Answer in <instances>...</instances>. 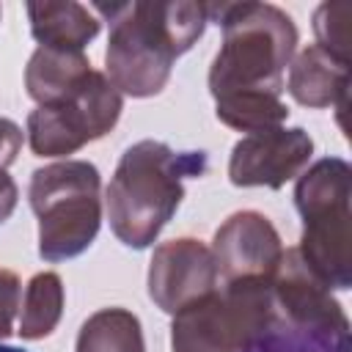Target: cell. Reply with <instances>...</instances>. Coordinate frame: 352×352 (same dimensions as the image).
<instances>
[{"instance_id": "1", "label": "cell", "mask_w": 352, "mask_h": 352, "mask_svg": "<svg viewBox=\"0 0 352 352\" xmlns=\"http://www.w3.org/2000/svg\"><path fill=\"white\" fill-rule=\"evenodd\" d=\"M94 8L110 19L107 80L118 94L138 99L154 96L168 85L173 60L204 36L209 22L206 3L192 0L96 3Z\"/></svg>"}, {"instance_id": "2", "label": "cell", "mask_w": 352, "mask_h": 352, "mask_svg": "<svg viewBox=\"0 0 352 352\" xmlns=\"http://www.w3.org/2000/svg\"><path fill=\"white\" fill-rule=\"evenodd\" d=\"M206 170L204 151H173L160 140L132 143L107 184V220L126 248H148L184 198V179Z\"/></svg>"}, {"instance_id": "3", "label": "cell", "mask_w": 352, "mask_h": 352, "mask_svg": "<svg viewBox=\"0 0 352 352\" xmlns=\"http://www.w3.org/2000/svg\"><path fill=\"white\" fill-rule=\"evenodd\" d=\"M209 19L223 28L220 52L209 69L217 99L239 94H283V72L297 50V28L272 3H206Z\"/></svg>"}, {"instance_id": "4", "label": "cell", "mask_w": 352, "mask_h": 352, "mask_svg": "<svg viewBox=\"0 0 352 352\" xmlns=\"http://www.w3.org/2000/svg\"><path fill=\"white\" fill-rule=\"evenodd\" d=\"M349 198L352 168L341 157H324L297 176L294 204L302 217L297 253L327 289L341 292L352 286Z\"/></svg>"}, {"instance_id": "5", "label": "cell", "mask_w": 352, "mask_h": 352, "mask_svg": "<svg viewBox=\"0 0 352 352\" xmlns=\"http://www.w3.org/2000/svg\"><path fill=\"white\" fill-rule=\"evenodd\" d=\"M99 170L85 160H60L33 170L30 209L38 217V256L66 261L91 248L102 223Z\"/></svg>"}, {"instance_id": "6", "label": "cell", "mask_w": 352, "mask_h": 352, "mask_svg": "<svg viewBox=\"0 0 352 352\" xmlns=\"http://www.w3.org/2000/svg\"><path fill=\"white\" fill-rule=\"evenodd\" d=\"M275 322V300L267 278L223 283L170 322L173 352H250Z\"/></svg>"}, {"instance_id": "7", "label": "cell", "mask_w": 352, "mask_h": 352, "mask_svg": "<svg viewBox=\"0 0 352 352\" xmlns=\"http://www.w3.org/2000/svg\"><path fill=\"white\" fill-rule=\"evenodd\" d=\"M124 110V96L107 74H91L60 102L38 104L28 116V143L36 157H69L104 138Z\"/></svg>"}, {"instance_id": "8", "label": "cell", "mask_w": 352, "mask_h": 352, "mask_svg": "<svg viewBox=\"0 0 352 352\" xmlns=\"http://www.w3.org/2000/svg\"><path fill=\"white\" fill-rule=\"evenodd\" d=\"M314 154V140L302 126H275L245 135L234 143L228 160V179L236 187L280 190L297 179Z\"/></svg>"}, {"instance_id": "9", "label": "cell", "mask_w": 352, "mask_h": 352, "mask_svg": "<svg viewBox=\"0 0 352 352\" xmlns=\"http://www.w3.org/2000/svg\"><path fill=\"white\" fill-rule=\"evenodd\" d=\"M220 283L212 250L192 236L170 239L154 248L148 264V297L165 314H176L192 300L214 292Z\"/></svg>"}, {"instance_id": "10", "label": "cell", "mask_w": 352, "mask_h": 352, "mask_svg": "<svg viewBox=\"0 0 352 352\" xmlns=\"http://www.w3.org/2000/svg\"><path fill=\"white\" fill-rule=\"evenodd\" d=\"M209 250L214 256V267L223 283L248 280V278L270 280L283 256L280 234L261 212L253 209L234 212L214 231Z\"/></svg>"}, {"instance_id": "11", "label": "cell", "mask_w": 352, "mask_h": 352, "mask_svg": "<svg viewBox=\"0 0 352 352\" xmlns=\"http://www.w3.org/2000/svg\"><path fill=\"white\" fill-rule=\"evenodd\" d=\"M270 286H272L275 311L283 319H289L292 324L349 336V319H346L341 302L305 267L297 248L283 250V256L270 278Z\"/></svg>"}, {"instance_id": "12", "label": "cell", "mask_w": 352, "mask_h": 352, "mask_svg": "<svg viewBox=\"0 0 352 352\" xmlns=\"http://www.w3.org/2000/svg\"><path fill=\"white\" fill-rule=\"evenodd\" d=\"M346 88H349V63L333 58L322 47L311 44L305 47L292 63H289V80L286 91L294 102L305 107H341L346 104Z\"/></svg>"}, {"instance_id": "13", "label": "cell", "mask_w": 352, "mask_h": 352, "mask_svg": "<svg viewBox=\"0 0 352 352\" xmlns=\"http://www.w3.org/2000/svg\"><path fill=\"white\" fill-rule=\"evenodd\" d=\"M28 16L38 47L82 50L99 33L94 11L74 0H33L28 3Z\"/></svg>"}, {"instance_id": "14", "label": "cell", "mask_w": 352, "mask_h": 352, "mask_svg": "<svg viewBox=\"0 0 352 352\" xmlns=\"http://www.w3.org/2000/svg\"><path fill=\"white\" fill-rule=\"evenodd\" d=\"M91 74V60L82 50L36 47L25 69L28 96L38 104H55L69 96Z\"/></svg>"}, {"instance_id": "15", "label": "cell", "mask_w": 352, "mask_h": 352, "mask_svg": "<svg viewBox=\"0 0 352 352\" xmlns=\"http://www.w3.org/2000/svg\"><path fill=\"white\" fill-rule=\"evenodd\" d=\"M77 352H146L140 319L126 308L91 314L77 333Z\"/></svg>"}, {"instance_id": "16", "label": "cell", "mask_w": 352, "mask_h": 352, "mask_svg": "<svg viewBox=\"0 0 352 352\" xmlns=\"http://www.w3.org/2000/svg\"><path fill=\"white\" fill-rule=\"evenodd\" d=\"M63 314V280L58 272H38L25 286L22 316H19V336L25 341H38L50 336Z\"/></svg>"}, {"instance_id": "17", "label": "cell", "mask_w": 352, "mask_h": 352, "mask_svg": "<svg viewBox=\"0 0 352 352\" xmlns=\"http://www.w3.org/2000/svg\"><path fill=\"white\" fill-rule=\"evenodd\" d=\"M217 118L239 132H264L275 129L289 118V107L280 96L272 94H239V96H226L214 102Z\"/></svg>"}, {"instance_id": "18", "label": "cell", "mask_w": 352, "mask_h": 352, "mask_svg": "<svg viewBox=\"0 0 352 352\" xmlns=\"http://www.w3.org/2000/svg\"><path fill=\"white\" fill-rule=\"evenodd\" d=\"M314 33H316V47L330 52L333 58L349 63V47H352V3L346 0H333L322 3L314 11Z\"/></svg>"}, {"instance_id": "19", "label": "cell", "mask_w": 352, "mask_h": 352, "mask_svg": "<svg viewBox=\"0 0 352 352\" xmlns=\"http://www.w3.org/2000/svg\"><path fill=\"white\" fill-rule=\"evenodd\" d=\"M19 294H22V283H19L16 272L0 267V341L14 333V316L19 308Z\"/></svg>"}, {"instance_id": "20", "label": "cell", "mask_w": 352, "mask_h": 352, "mask_svg": "<svg viewBox=\"0 0 352 352\" xmlns=\"http://www.w3.org/2000/svg\"><path fill=\"white\" fill-rule=\"evenodd\" d=\"M22 148V129L11 118H0V168L6 170Z\"/></svg>"}, {"instance_id": "21", "label": "cell", "mask_w": 352, "mask_h": 352, "mask_svg": "<svg viewBox=\"0 0 352 352\" xmlns=\"http://www.w3.org/2000/svg\"><path fill=\"white\" fill-rule=\"evenodd\" d=\"M19 201V190L14 184V179L0 168V223H6L11 217V212L16 209Z\"/></svg>"}, {"instance_id": "22", "label": "cell", "mask_w": 352, "mask_h": 352, "mask_svg": "<svg viewBox=\"0 0 352 352\" xmlns=\"http://www.w3.org/2000/svg\"><path fill=\"white\" fill-rule=\"evenodd\" d=\"M0 352H25V349H19V346H6V344H0Z\"/></svg>"}]
</instances>
